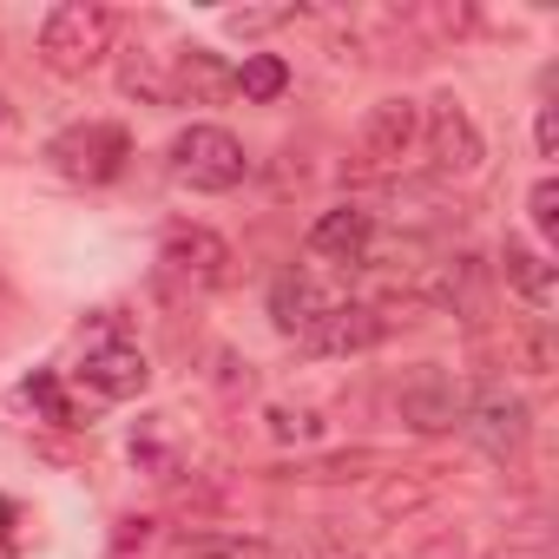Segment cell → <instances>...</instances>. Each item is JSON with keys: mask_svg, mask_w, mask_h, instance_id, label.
<instances>
[{"mask_svg": "<svg viewBox=\"0 0 559 559\" xmlns=\"http://www.w3.org/2000/svg\"><path fill=\"white\" fill-rule=\"evenodd\" d=\"M421 145V106L408 93H389L362 112L356 126V145H349V185H389L402 178V165L415 158Z\"/></svg>", "mask_w": 559, "mask_h": 559, "instance_id": "obj_1", "label": "cell"}, {"mask_svg": "<svg viewBox=\"0 0 559 559\" xmlns=\"http://www.w3.org/2000/svg\"><path fill=\"white\" fill-rule=\"evenodd\" d=\"M112 34H119L112 8H99V0H60L40 21V67L60 80H86L112 53Z\"/></svg>", "mask_w": 559, "mask_h": 559, "instance_id": "obj_2", "label": "cell"}, {"mask_svg": "<svg viewBox=\"0 0 559 559\" xmlns=\"http://www.w3.org/2000/svg\"><path fill=\"white\" fill-rule=\"evenodd\" d=\"M47 165L67 178V185H112L126 165H132V132L112 126V119H73L47 139Z\"/></svg>", "mask_w": 559, "mask_h": 559, "instance_id": "obj_3", "label": "cell"}, {"mask_svg": "<svg viewBox=\"0 0 559 559\" xmlns=\"http://www.w3.org/2000/svg\"><path fill=\"white\" fill-rule=\"evenodd\" d=\"M73 376H80V389H93L99 402H132V395L152 389V362H145V349L126 336V323H119L112 310H99V323H93V336H86Z\"/></svg>", "mask_w": 559, "mask_h": 559, "instance_id": "obj_4", "label": "cell"}, {"mask_svg": "<svg viewBox=\"0 0 559 559\" xmlns=\"http://www.w3.org/2000/svg\"><path fill=\"white\" fill-rule=\"evenodd\" d=\"M461 435H467L493 467H526V448H533V408H526L520 389L487 382V389L467 395V421H461Z\"/></svg>", "mask_w": 559, "mask_h": 559, "instance_id": "obj_5", "label": "cell"}, {"mask_svg": "<svg viewBox=\"0 0 559 559\" xmlns=\"http://www.w3.org/2000/svg\"><path fill=\"white\" fill-rule=\"evenodd\" d=\"M415 152L428 158L435 178H474V171L487 165V139H480L474 112H467L454 93H435V99L421 106V145H415Z\"/></svg>", "mask_w": 559, "mask_h": 559, "instance_id": "obj_6", "label": "cell"}, {"mask_svg": "<svg viewBox=\"0 0 559 559\" xmlns=\"http://www.w3.org/2000/svg\"><path fill=\"white\" fill-rule=\"evenodd\" d=\"M158 270L171 276L178 290L211 297V290H224L230 276H237V250H230L211 224H171L165 243H158Z\"/></svg>", "mask_w": 559, "mask_h": 559, "instance_id": "obj_7", "label": "cell"}, {"mask_svg": "<svg viewBox=\"0 0 559 559\" xmlns=\"http://www.w3.org/2000/svg\"><path fill=\"white\" fill-rule=\"evenodd\" d=\"M171 178L191 185V191H237L250 178L243 139L224 132V126H185L171 139Z\"/></svg>", "mask_w": 559, "mask_h": 559, "instance_id": "obj_8", "label": "cell"}, {"mask_svg": "<svg viewBox=\"0 0 559 559\" xmlns=\"http://www.w3.org/2000/svg\"><path fill=\"white\" fill-rule=\"evenodd\" d=\"M467 395H474V389H467L454 369L421 362V369L402 376V389H395V415H402L408 435H454V428L467 421Z\"/></svg>", "mask_w": 559, "mask_h": 559, "instance_id": "obj_9", "label": "cell"}, {"mask_svg": "<svg viewBox=\"0 0 559 559\" xmlns=\"http://www.w3.org/2000/svg\"><path fill=\"white\" fill-rule=\"evenodd\" d=\"M389 330H395V310L389 304H369V297H343L297 349L304 356H323V362H336V356H369V349H382L389 343Z\"/></svg>", "mask_w": 559, "mask_h": 559, "instance_id": "obj_10", "label": "cell"}, {"mask_svg": "<svg viewBox=\"0 0 559 559\" xmlns=\"http://www.w3.org/2000/svg\"><path fill=\"white\" fill-rule=\"evenodd\" d=\"M336 304H343V297L323 290V276H310L304 263H290V270H276V276H270V323L284 330V336H297V343H304Z\"/></svg>", "mask_w": 559, "mask_h": 559, "instance_id": "obj_11", "label": "cell"}, {"mask_svg": "<svg viewBox=\"0 0 559 559\" xmlns=\"http://www.w3.org/2000/svg\"><path fill=\"white\" fill-rule=\"evenodd\" d=\"M376 230H382L376 211H362V204H336V211H323V217L310 224V257H317V263H336V270H362Z\"/></svg>", "mask_w": 559, "mask_h": 559, "instance_id": "obj_12", "label": "cell"}, {"mask_svg": "<svg viewBox=\"0 0 559 559\" xmlns=\"http://www.w3.org/2000/svg\"><path fill=\"white\" fill-rule=\"evenodd\" d=\"M500 276H507V290L526 304V317H552V304H559V270H552V257L539 243L507 237L500 243Z\"/></svg>", "mask_w": 559, "mask_h": 559, "instance_id": "obj_13", "label": "cell"}, {"mask_svg": "<svg viewBox=\"0 0 559 559\" xmlns=\"http://www.w3.org/2000/svg\"><path fill=\"white\" fill-rule=\"evenodd\" d=\"M230 93H237V67H224V53H211V47L171 53V106H217Z\"/></svg>", "mask_w": 559, "mask_h": 559, "instance_id": "obj_14", "label": "cell"}, {"mask_svg": "<svg viewBox=\"0 0 559 559\" xmlns=\"http://www.w3.org/2000/svg\"><path fill=\"white\" fill-rule=\"evenodd\" d=\"M132 467H145L152 480H178L185 474V448H178V421L171 415H145L132 428Z\"/></svg>", "mask_w": 559, "mask_h": 559, "instance_id": "obj_15", "label": "cell"}, {"mask_svg": "<svg viewBox=\"0 0 559 559\" xmlns=\"http://www.w3.org/2000/svg\"><path fill=\"white\" fill-rule=\"evenodd\" d=\"M119 93L139 106H171V53H126L119 60Z\"/></svg>", "mask_w": 559, "mask_h": 559, "instance_id": "obj_16", "label": "cell"}, {"mask_svg": "<svg viewBox=\"0 0 559 559\" xmlns=\"http://www.w3.org/2000/svg\"><path fill=\"white\" fill-rule=\"evenodd\" d=\"M263 435L276 448H317V441H330V421L310 402H270L263 408Z\"/></svg>", "mask_w": 559, "mask_h": 559, "instance_id": "obj_17", "label": "cell"}, {"mask_svg": "<svg viewBox=\"0 0 559 559\" xmlns=\"http://www.w3.org/2000/svg\"><path fill=\"white\" fill-rule=\"evenodd\" d=\"M435 493H441V474H435V467H395V474L376 487V513H382V520H395V513L428 507Z\"/></svg>", "mask_w": 559, "mask_h": 559, "instance_id": "obj_18", "label": "cell"}, {"mask_svg": "<svg viewBox=\"0 0 559 559\" xmlns=\"http://www.w3.org/2000/svg\"><path fill=\"white\" fill-rule=\"evenodd\" d=\"M237 93L257 99V106L284 99V93H290V67L276 60V53H243V67H237Z\"/></svg>", "mask_w": 559, "mask_h": 559, "instance_id": "obj_19", "label": "cell"}, {"mask_svg": "<svg viewBox=\"0 0 559 559\" xmlns=\"http://www.w3.org/2000/svg\"><path fill=\"white\" fill-rule=\"evenodd\" d=\"M369 467H395V461L376 454V448H349V454H317V461H304L290 474H304V480H362Z\"/></svg>", "mask_w": 559, "mask_h": 559, "instance_id": "obj_20", "label": "cell"}, {"mask_svg": "<svg viewBox=\"0 0 559 559\" xmlns=\"http://www.w3.org/2000/svg\"><path fill=\"white\" fill-rule=\"evenodd\" d=\"M27 402H34V408H47V421H60V428H86V408L67 395V382H60V376H34V382H27Z\"/></svg>", "mask_w": 559, "mask_h": 559, "instance_id": "obj_21", "label": "cell"}, {"mask_svg": "<svg viewBox=\"0 0 559 559\" xmlns=\"http://www.w3.org/2000/svg\"><path fill=\"white\" fill-rule=\"evenodd\" d=\"M290 21H304V8H230V14H224V27H230L237 40H263V34L290 27Z\"/></svg>", "mask_w": 559, "mask_h": 559, "instance_id": "obj_22", "label": "cell"}, {"mask_svg": "<svg viewBox=\"0 0 559 559\" xmlns=\"http://www.w3.org/2000/svg\"><path fill=\"white\" fill-rule=\"evenodd\" d=\"M526 217H533L539 243H552V237H559V178H539V185L526 191Z\"/></svg>", "mask_w": 559, "mask_h": 559, "instance_id": "obj_23", "label": "cell"}, {"mask_svg": "<svg viewBox=\"0 0 559 559\" xmlns=\"http://www.w3.org/2000/svg\"><path fill=\"white\" fill-rule=\"evenodd\" d=\"M533 139H539V158H552V152H559V119H552V106H539V119H533Z\"/></svg>", "mask_w": 559, "mask_h": 559, "instance_id": "obj_24", "label": "cell"}, {"mask_svg": "<svg viewBox=\"0 0 559 559\" xmlns=\"http://www.w3.org/2000/svg\"><path fill=\"white\" fill-rule=\"evenodd\" d=\"M0 546H14V500H0Z\"/></svg>", "mask_w": 559, "mask_h": 559, "instance_id": "obj_25", "label": "cell"}, {"mask_svg": "<svg viewBox=\"0 0 559 559\" xmlns=\"http://www.w3.org/2000/svg\"><path fill=\"white\" fill-rule=\"evenodd\" d=\"M8 317H14V284L0 276V323H8Z\"/></svg>", "mask_w": 559, "mask_h": 559, "instance_id": "obj_26", "label": "cell"}, {"mask_svg": "<svg viewBox=\"0 0 559 559\" xmlns=\"http://www.w3.org/2000/svg\"><path fill=\"white\" fill-rule=\"evenodd\" d=\"M0 559H14V546H0Z\"/></svg>", "mask_w": 559, "mask_h": 559, "instance_id": "obj_27", "label": "cell"}, {"mask_svg": "<svg viewBox=\"0 0 559 559\" xmlns=\"http://www.w3.org/2000/svg\"><path fill=\"white\" fill-rule=\"evenodd\" d=\"M0 119H8V99H0Z\"/></svg>", "mask_w": 559, "mask_h": 559, "instance_id": "obj_28", "label": "cell"}]
</instances>
